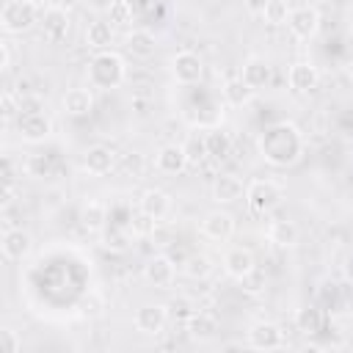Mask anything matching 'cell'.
I'll use <instances>...</instances> for the list:
<instances>
[{
    "instance_id": "8",
    "label": "cell",
    "mask_w": 353,
    "mask_h": 353,
    "mask_svg": "<svg viewBox=\"0 0 353 353\" xmlns=\"http://www.w3.org/2000/svg\"><path fill=\"white\" fill-rule=\"evenodd\" d=\"M287 28H290V33H292L298 41H309V39H314L317 30H320V11H317L314 6L290 8Z\"/></svg>"
},
{
    "instance_id": "37",
    "label": "cell",
    "mask_w": 353,
    "mask_h": 353,
    "mask_svg": "<svg viewBox=\"0 0 353 353\" xmlns=\"http://www.w3.org/2000/svg\"><path fill=\"white\" fill-rule=\"evenodd\" d=\"M193 312H196V309H193L190 298H185V295H176V298L168 303V314H171L174 320H185V323H188V317H190Z\"/></svg>"
},
{
    "instance_id": "27",
    "label": "cell",
    "mask_w": 353,
    "mask_h": 353,
    "mask_svg": "<svg viewBox=\"0 0 353 353\" xmlns=\"http://www.w3.org/2000/svg\"><path fill=\"white\" fill-rule=\"evenodd\" d=\"M80 223L88 229V232H102L105 223H108V204L99 201V199H88L80 210Z\"/></svg>"
},
{
    "instance_id": "13",
    "label": "cell",
    "mask_w": 353,
    "mask_h": 353,
    "mask_svg": "<svg viewBox=\"0 0 353 353\" xmlns=\"http://www.w3.org/2000/svg\"><path fill=\"white\" fill-rule=\"evenodd\" d=\"M188 165H190V163H188V154H185V146H182V143H165V146H160L157 154H154V168H157L160 174L176 176V174H182Z\"/></svg>"
},
{
    "instance_id": "18",
    "label": "cell",
    "mask_w": 353,
    "mask_h": 353,
    "mask_svg": "<svg viewBox=\"0 0 353 353\" xmlns=\"http://www.w3.org/2000/svg\"><path fill=\"white\" fill-rule=\"evenodd\" d=\"M113 165H116V154H113V149L105 146V143H94V146H88L85 154H83V168H85L91 176H105V174L113 171Z\"/></svg>"
},
{
    "instance_id": "43",
    "label": "cell",
    "mask_w": 353,
    "mask_h": 353,
    "mask_svg": "<svg viewBox=\"0 0 353 353\" xmlns=\"http://www.w3.org/2000/svg\"><path fill=\"white\" fill-rule=\"evenodd\" d=\"M130 6H132L135 19H141V17H146L152 11V0H130Z\"/></svg>"
},
{
    "instance_id": "1",
    "label": "cell",
    "mask_w": 353,
    "mask_h": 353,
    "mask_svg": "<svg viewBox=\"0 0 353 353\" xmlns=\"http://www.w3.org/2000/svg\"><path fill=\"white\" fill-rule=\"evenodd\" d=\"M256 149H259V157L268 165H273V168H290V165H295L303 157L306 141H303L301 130L292 121H276V124H270L259 135Z\"/></svg>"
},
{
    "instance_id": "38",
    "label": "cell",
    "mask_w": 353,
    "mask_h": 353,
    "mask_svg": "<svg viewBox=\"0 0 353 353\" xmlns=\"http://www.w3.org/2000/svg\"><path fill=\"white\" fill-rule=\"evenodd\" d=\"M102 245H105V248H110V251H127V232L113 229L110 234H105Z\"/></svg>"
},
{
    "instance_id": "28",
    "label": "cell",
    "mask_w": 353,
    "mask_h": 353,
    "mask_svg": "<svg viewBox=\"0 0 353 353\" xmlns=\"http://www.w3.org/2000/svg\"><path fill=\"white\" fill-rule=\"evenodd\" d=\"M323 323H325V317H323V309H317V306H301L295 312V328L303 336H317L323 331Z\"/></svg>"
},
{
    "instance_id": "44",
    "label": "cell",
    "mask_w": 353,
    "mask_h": 353,
    "mask_svg": "<svg viewBox=\"0 0 353 353\" xmlns=\"http://www.w3.org/2000/svg\"><path fill=\"white\" fill-rule=\"evenodd\" d=\"M342 276H345V281H347V284H353V254H347V256H345Z\"/></svg>"
},
{
    "instance_id": "21",
    "label": "cell",
    "mask_w": 353,
    "mask_h": 353,
    "mask_svg": "<svg viewBox=\"0 0 353 353\" xmlns=\"http://www.w3.org/2000/svg\"><path fill=\"white\" fill-rule=\"evenodd\" d=\"M256 268V259H254V254L248 251V248H243V245H234V248H229L226 254H223V270H226V276H232V279H243L248 270H254Z\"/></svg>"
},
{
    "instance_id": "42",
    "label": "cell",
    "mask_w": 353,
    "mask_h": 353,
    "mask_svg": "<svg viewBox=\"0 0 353 353\" xmlns=\"http://www.w3.org/2000/svg\"><path fill=\"white\" fill-rule=\"evenodd\" d=\"M0 69L3 72H8L11 69V58H14V52H11V41H0Z\"/></svg>"
},
{
    "instance_id": "6",
    "label": "cell",
    "mask_w": 353,
    "mask_h": 353,
    "mask_svg": "<svg viewBox=\"0 0 353 353\" xmlns=\"http://www.w3.org/2000/svg\"><path fill=\"white\" fill-rule=\"evenodd\" d=\"M39 25H41V39H44L47 44H61V41L69 36L72 17H69V11L61 8V6H50V8L41 11Z\"/></svg>"
},
{
    "instance_id": "34",
    "label": "cell",
    "mask_w": 353,
    "mask_h": 353,
    "mask_svg": "<svg viewBox=\"0 0 353 353\" xmlns=\"http://www.w3.org/2000/svg\"><path fill=\"white\" fill-rule=\"evenodd\" d=\"M265 287H268V276H265L262 268H254V270H248V273L240 279V290H243L245 295H262Z\"/></svg>"
},
{
    "instance_id": "29",
    "label": "cell",
    "mask_w": 353,
    "mask_h": 353,
    "mask_svg": "<svg viewBox=\"0 0 353 353\" xmlns=\"http://www.w3.org/2000/svg\"><path fill=\"white\" fill-rule=\"evenodd\" d=\"M204 141H207V154H210L212 160L221 163V160H226V157L232 154V138H229L226 130L212 127V130L204 132Z\"/></svg>"
},
{
    "instance_id": "30",
    "label": "cell",
    "mask_w": 353,
    "mask_h": 353,
    "mask_svg": "<svg viewBox=\"0 0 353 353\" xmlns=\"http://www.w3.org/2000/svg\"><path fill=\"white\" fill-rule=\"evenodd\" d=\"M212 270H215V262H212L207 254H190V256H185V262H182V273H185L188 279H193V281L210 279Z\"/></svg>"
},
{
    "instance_id": "23",
    "label": "cell",
    "mask_w": 353,
    "mask_h": 353,
    "mask_svg": "<svg viewBox=\"0 0 353 353\" xmlns=\"http://www.w3.org/2000/svg\"><path fill=\"white\" fill-rule=\"evenodd\" d=\"M254 88L237 74V77H229L223 85H221V97H223V102L226 105H232V108H243V105H248L251 99H254Z\"/></svg>"
},
{
    "instance_id": "7",
    "label": "cell",
    "mask_w": 353,
    "mask_h": 353,
    "mask_svg": "<svg viewBox=\"0 0 353 353\" xmlns=\"http://www.w3.org/2000/svg\"><path fill=\"white\" fill-rule=\"evenodd\" d=\"M17 132L25 143H44L52 135V119L44 110L36 113H19L17 119Z\"/></svg>"
},
{
    "instance_id": "36",
    "label": "cell",
    "mask_w": 353,
    "mask_h": 353,
    "mask_svg": "<svg viewBox=\"0 0 353 353\" xmlns=\"http://www.w3.org/2000/svg\"><path fill=\"white\" fill-rule=\"evenodd\" d=\"M108 14H110V22H113V25H121V28H130V25L135 22V14H132L130 0H116Z\"/></svg>"
},
{
    "instance_id": "35",
    "label": "cell",
    "mask_w": 353,
    "mask_h": 353,
    "mask_svg": "<svg viewBox=\"0 0 353 353\" xmlns=\"http://www.w3.org/2000/svg\"><path fill=\"white\" fill-rule=\"evenodd\" d=\"M154 226H157V221H154V218H149L146 212H141V210H138V212L130 218V226H127V229H130L135 237H152Z\"/></svg>"
},
{
    "instance_id": "16",
    "label": "cell",
    "mask_w": 353,
    "mask_h": 353,
    "mask_svg": "<svg viewBox=\"0 0 353 353\" xmlns=\"http://www.w3.org/2000/svg\"><path fill=\"white\" fill-rule=\"evenodd\" d=\"M287 83H290V88L295 94H312L317 88V83H320V72L309 61H295L290 66V72H287Z\"/></svg>"
},
{
    "instance_id": "14",
    "label": "cell",
    "mask_w": 353,
    "mask_h": 353,
    "mask_svg": "<svg viewBox=\"0 0 353 353\" xmlns=\"http://www.w3.org/2000/svg\"><path fill=\"white\" fill-rule=\"evenodd\" d=\"M0 245H3V256H6L8 262H19V259H25V256L33 251V237H30L25 229L6 226Z\"/></svg>"
},
{
    "instance_id": "40",
    "label": "cell",
    "mask_w": 353,
    "mask_h": 353,
    "mask_svg": "<svg viewBox=\"0 0 353 353\" xmlns=\"http://www.w3.org/2000/svg\"><path fill=\"white\" fill-rule=\"evenodd\" d=\"M0 102H3V116H6V119H11V116L19 110V102L14 99V94H11V91H3Z\"/></svg>"
},
{
    "instance_id": "3",
    "label": "cell",
    "mask_w": 353,
    "mask_h": 353,
    "mask_svg": "<svg viewBox=\"0 0 353 353\" xmlns=\"http://www.w3.org/2000/svg\"><path fill=\"white\" fill-rule=\"evenodd\" d=\"M39 19H41V11L33 0H6L0 8V28L8 36L28 33Z\"/></svg>"
},
{
    "instance_id": "24",
    "label": "cell",
    "mask_w": 353,
    "mask_h": 353,
    "mask_svg": "<svg viewBox=\"0 0 353 353\" xmlns=\"http://www.w3.org/2000/svg\"><path fill=\"white\" fill-rule=\"evenodd\" d=\"M113 41H116V30H113L110 22H105V19L88 22V28H85V44H88L91 50H97V52H99V50H110Z\"/></svg>"
},
{
    "instance_id": "11",
    "label": "cell",
    "mask_w": 353,
    "mask_h": 353,
    "mask_svg": "<svg viewBox=\"0 0 353 353\" xmlns=\"http://www.w3.org/2000/svg\"><path fill=\"white\" fill-rule=\"evenodd\" d=\"M245 345L254 350H279V347H284V331L270 320H259L248 328Z\"/></svg>"
},
{
    "instance_id": "47",
    "label": "cell",
    "mask_w": 353,
    "mask_h": 353,
    "mask_svg": "<svg viewBox=\"0 0 353 353\" xmlns=\"http://www.w3.org/2000/svg\"><path fill=\"white\" fill-rule=\"evenodd\" d=\"M312 3H320V0H312Z\"/></svg>"
},
{
    "instance_id": "4",
    "label": "cell",
    "mask_w": 353,
    "mask_h": 353,
    "mask_svg": "<svg viewBox=\"0 0 353 353\" xmlns=\"http://www.w3.org/2000/svg\"><path fill=\"white\" fill-rule=\"evenodd\" d=\"M245 201H248V207L254 212L268 215V212H273V210L281 207L284 188L279 182H273V179H251L245 185Z\"/></svg>"
},
{
    "instance_id": "5",
    "label": "cell",
    "mask_w": 353,
    "mask_h": 353,
    "mask_svg": "<svg viewBox=\"0 0 353 353\" xmlns=\"http://www.w3.org/2000/svg\"><path fill=\"white\" fill-rule=\"evenodd\" d=\"M171 77L179 85H196L204 77V61L201 55H196L193 50H179L171 58Z\"/></svg>"
},
{
    "instance_id": "39",
    "label": "cell",
    "mask_w": 353,
    "mask_h": 353,
    "mask_svg": "<svg viewBox=\"0 0 353 353\" xmlns=\"http://www.w3.org/2000/svg\"><path fill=\"white\" fill-rule=\"evenodd\" d=\"M0 342H3V350L6 353H17L22 347V339H19V334L14 328H3L0 331Z\"/></svg>"
},
{
    "instance_id": "12",
    "label": "cell",
    "mask_w": 353,
    "mask_h": 353,
    "mask_svg": "<svg viewBox=\"0 0 353 353\" xmlns=\"http://www.w3.org/2000/svg\"><path fill=\"white\" fill-rule=\"evenodd\" d=\"M143 279L154 287V290H168L176 279V268H174V259L168 254H154L152 259H146L143 265Z\"/></svg>"
},
{
    "instance_id": "19",
    "label": "cell",
    "mask_w": 353,
    "mask_h": 353,
    "mask_svg": "<svg viewBox=\"0 0 353 353\" xmlns=\"http://www.w3.org/2000/svg\"><path fill=\"white\" fill-rule=\"evenodd\" d=\"M138 210L146 212L149 218H154V221L160 223V221L171 212V196H168L163 188H149V190L141 193V199H138Z\"/></svg>"
},
{
    "instance_id": "25",
    "label": "cell",
    "mask_w": 353,
    "mask_h": 353,
    "mask_svg": "<svg viewBox=\"0 0 353 353\" xmlns=\"http://www.w3.org/2000/svg\"><path fill=\"white\" fill-rule=\"evenodd\" d=\"M268 240H270L273 245H279V248H292V245H298L301 232H298V226H295L292 221L279 218V221H270V226H268Z\"/></svg>"
},
{
    "instance_id": "17",
    "label": "cell",
    "mask_w": 353,
    "mask_h": 353,
    "mask_svg": "<svg viewBox=\"0 0 353 353\" xmlns=\"http://www.w3.org/2000/svg\"><path fill=\"white\" fill-rule=\"evenodd\" d=\"M240 77H243L254 91H259V88H265V85L270 83L273 66H270V61L262 58V55H248V58L243 61V66H240Z\"/></svg>"
},
{
    "instance_id": "41",
    "label": "cell",
    "mask_w": 353,
    "mask_h": 353,
    "mask_svg": "<svg viewBox=\"0 0 353 353\" xmlns=\"http://www.w3.org/2000/svg\"><path fill=\"white\" fill-rule=\"evenodd\" d=\"M83 3H85V8H91L94 14H108L116 0H83Z\"/></svg>"
},
{
    "instance_id": "33",
    "label": "cell",
    "mask_w": 353,
    "mask_h": 353,
    "mask_svg": "<svg viewBox=\"0 0 353 353\" xmlns=\"http://www.w3.org/2000/svg\"><path fill=\"white\" fill-rule=\"evenodd\" d=\"M185 146V154H188V163L190 165H201L210 154H207V141L204 135H188V141L182 143Z\"/></svg>"
},
{
    "instance_id": "26",
    "label": "cell",
    "mask_w": 353,
    "mask_h": 353,
    "mask_svg": "<svg viewBox=\"0 0 353 353\" xmlns=\"http://www.w3.org/2000/svg\"><path fill=\"white\" fill-rule=\"evenodd\" d=\"M185 325H188L190 339H196V342H207V339H212L215 331H218V320H215L210 312H193Z\"/></svg>"
},
{
    "instance_id": "9",
    "label": "cell",
    "mask_w": 353,
    "mask_h": 353,
    "mask_svg": "<svg viewBox=\"0 0 353 353\" xmlns=\"http://www.w3.org/2000/svg\"><path fill=\"white\" fill-rule=\"evenodd\" d=\"M234 229H237V221H234V215L232 212H226V210H210L204 218H201V234L207 237V240H212V243H226L232 234H234Z\"/></svg>"
},
{
    "instance_id": "15",
    "label": "cell",
    "mask_w": 353,
    "mask_h": 353,
    "mask_svg": "<svg viewBox=\"0 0 353 353\" xmlns=\"http://www.w3.org/2000/svg\"><path fill=\"white\" fill-rule=\"evenodd\" d=\"M124 50L138 61H149L157 52V36L149 28H132L124 36Z\"/></svg>"
},
{
    "instance_id": "22",
    "label": "cell",
    "mask_w": 353,
    "mask_h": 353,
    "mask_svg": "<svg viewBox=\"0 0 353 353\" xmlns=\"http://www.w3.org/2000/svg\"><path fill=\"white\" fill-rule=\"evenodd\" d=\"M245 196V185L234 176V174H221V176H215V182H212V201H218V204H232V201H237V199H243Z\"/></svg>"
},
{
    "instance_id": "32",
    "label": "cell",
    "mask_w": 353,
    "mask_h": 353,
    "mask_svg": "<svg viewBox=\"0 0 353 353\" xmlns=\"http://www.w3.org/2000/svg\"><path fill=\"white\" fill-rule=\"evenodd\" d=\"M25 174L33 179H44L52 174V157L50 154H28L25 160Z\"/></svg>"
},
{
    "instance_id": "2",
    "label": "cell",
    "mask_w": 353,
    "mask_h": 353,
    "mask_svg": "<svg viewBox=\"0 0 353 353\" xmlns=\"http://www.w3.org/2000/svg\"><path fill=\"white\" fill-rule=\"evenodd\" d=\"M85 77H88V85L91 88H97V91H113V88H119L127 80V63H124V58L119 52L99 50L88 61Z\"/></svg>"
},
{
    "instance_id": "46",
    "label": "cell",
    "mask_w": 353,
    "mask_h": 353,
    "mask_svg": "<svg viewBox=\"0 0 353 353\" xmlns=\"http://www.w3.org/2000/svg\"><path fill=\"white\" fill-rule=\"evenodd\" d=\"M207 3H223V0H207Z\"/></svg>"
},
{
    "instance_id": "20",
    "label": "cell",
    "mask_w": 353,
    "mask_h": 353,
    "mask_svg": "<svg viewBox=\"0 0 353 353\" xmlns=\"http://www.w3.org/2000/svg\"><path fill=\"white\" fill-rule=\"evenodd\" d=\"M61 108L66 116L72 119H83L94 110V94L91 88H69L63 97H61Z\"/></svg>"
},
{
    "instance_id": "10",
    "label": "cell",
    "mask_w": 353,
    "mask_h": 353,
    "mask_svg": "<svg viewBox=\"0 0 353 353\" xmlns=\"http://www.w3.org/2000/svg\"><path fill=\"white\" fill-rule=\"evenodd\" d=\"M132 323H135V331H141L143 336H157V334H163V328L168 323V306H163V303H143V306L135 309Z\"/></svg>"
},
{
    "instance_id": "45",
    "label": "cell",
    "mask_w": 353,
    "mask_h": 353,
    "mask_svg": "<svg viewBox=\"0 0 353 353\" xmlns=\"http://www.w3.org/2000/svg\"><path fill=\"white\" fill-rule=\"evenodd\" d=\"M262 6H265V0H248V8L256 14H262Z\"/></svg>"
},
{
    "instance_id": "31",
    "label": "cell",
    "mask_w": 353,
    "mask_h": 353,
    "mask_svg": "<svg viewBox=\"0 0 353 353\" xmlns=\"http://www.w3.org/2000/svg\"><path fill=\"white\" fill-rule=\"evenodd\" d=\"M268 25H287V17H290V6L284 0H265L262 6V14H259Z\"/></svg>"
}]
</instances>
